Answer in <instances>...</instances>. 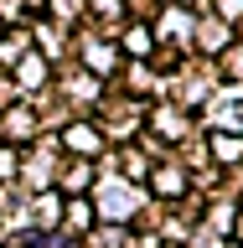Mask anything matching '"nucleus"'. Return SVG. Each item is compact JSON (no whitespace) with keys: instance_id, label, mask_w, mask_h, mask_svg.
Segmentation results:
<instances>
[{"instance_id":"nucleus-3","label":"nucleus","mask_w":243,"mask_h":248,"mask_svg":"<svg viewBox=\"0 0 243 248\" xmlns=\"http://www.w3.org/2000/svg\"><path fill=\"white\" fill-rule=\"evenodd\" d=\"M0 176H16V150H11V145L0 150Z\"/></svg>"},{"instance_id":"nucleus-1","label":"nucleus","mask_w":243,"mask_h":248,"mask_svg":"<svg viewBox=\"0 0 243 248\" xmlns=\"http://www.w3.org/2000/svg\"><path fill=\"white\" fill-rule=\"evenodd\" d=\"M36 222H42V228H52V222H57V197L36 202Z\"/></svg>"},{"instance_id":"nucleus-2","label":"nucleus","mask_w":243,"mask_h":248,"mask_svg":"<svg viewBox=\"0 0 243 248\" xmlns=\"http://www.w3.org/2000/svg\"><path fill=\"white\" fill-rule=\"evenodd\" d=\"M67 145H73V150H93L98 140H93V129H67Z\"/></svg>"}]
</instances>
